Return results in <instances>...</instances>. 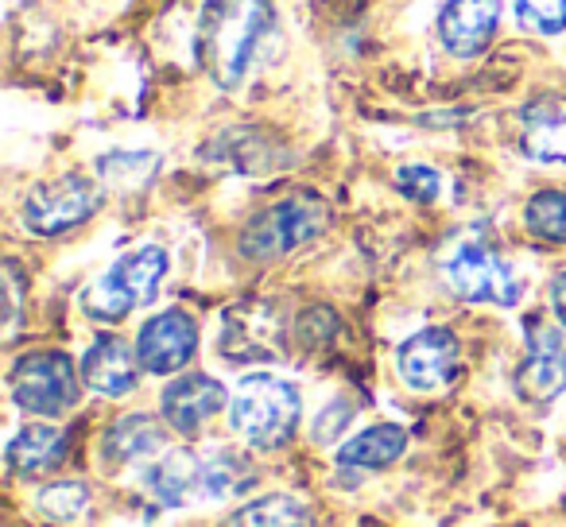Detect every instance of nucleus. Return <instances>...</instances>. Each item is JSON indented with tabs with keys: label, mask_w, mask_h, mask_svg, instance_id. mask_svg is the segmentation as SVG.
Wrapping results in <instances>:
<instances>
[{
	"label": "nucleus",
	"mask_w": 566,
	"mask_h": 527,
	"mask_svg": "<svg viewBox=\"0 0 566 527\" xmlns=\"http://www.w3.org/2000/svg\"><path fill=\"white\" fill-rule=\"evenodd\" d=\"M326 229V205L315 194H292L260 210L241 229V256L249 260H280L300 244L315 241Z\"/></svg>",
	"instance_id": "obj_4"
},
{
	"label": "nucleus",
	"mask_w": 566,
	"mask_h": 527,
	"mask_svg": "<svg viewBox=\"0 0 566 527\" xmlns=\"http://www.w3.org/2000/svg\"><path fill=\"white\" fill-rule=\"evenodd\" d=\"M164 450V426L151 415H128L117 419L105 434V457L113 462H144Z\"/></svg>",
	"instance_id": "obj_19"
},
{
	"label": "nucleus",
	"mask_w": 566,
	"mask_h": 527,
	"mask_svg": "<svg viewBox=\"0 0 566 527\" xmlns=\"http://www.w3.org/2000/svg\"><path fill=\"white\" fill-rule=\"evenodd\" d=\"M226 527H315V519L292 496H264V500L237 512Z\"/></svg>",
	"instance_id": "obj_20"
},
{
	"label": "nucleus",
	"mask_w": 566,
	"mask_h": 527,
	"mask_svg": "<svg viewBox=\"0 0 566 527\" xmlns=\"http://www.w3.org/2000/svg\"><path fill=\"white\" fill-rule=\"evenodd\" d=\"M82 380L97 396H128L140 380V357L117 334H102L82 357Z\"/></svg>",
	"instance_id": "obj_14"
},
{
	"label": "nucleus",
	"mask_w": 566,
	"mask_h": 527,
	"mask_svg": "<svg viewBox=\"0 0 566 527\" xmlns=\"http://www.w3.org/2000/svg\"><path fill=\"white\" fill-rule=\"evenodd\" d=\"M249 481V470L237 462V454H218L206 462V500H226V496L241 493Z\"/></svg>",
	"instance_id": "obj_24"
},
{
	"label": "nucleus",
	"mask_w": 566,
	"mask_h": 527,
	"mask_svg": "<svg viewBox=\"0 0 566 527\" xmlns=\"http://www.w3.org/2000/svg\"><path fill=\"white\" fill-rule=\"evenodd\" d=\"M283 346V323L280 310L272 303H237L226 310V323H221V357L229 361H272L280 357Z\"/></svg>",
	"instance_id": "obj_8"
},
{
	"label": "nucleus",
	"mask_w": 566,
	"mask_h": 527,
	"mask_svg": "<svg viewBox=\"0 0 566 527\" xmlns=\"http://www.w3.org/2000/svg\"><path fill=\"white\" fill-rule=\"evenodd\" d=\"M551 310H555V318L566 326V272H558V276L551 280Z\"/></svg>",
	"instance_id": "obj_26"
},
{
	"label": "nucleus",
	"mask_w": 566,
	"mask_h": 527,
	"mask_svg": "<svg viewBox=\"0 0 566 527\" xmlns=\"http://www.w3.org/2000/svg\"><path fill=\"white\" fill-rule=\"evenodd\" d=\"M86 504H90V493H86L82 481H59V485L43 488L40 500H35V508H40L48 519L71 524V519H78L82 512H86Z\"/></svg>",
	"instance_id": "obj_22"
},
{
	"label": "nucleus",
	"mask_w": 566,
	"mask_h": 527,
	"mask_svg": "<svg viewBox=\"0 0 566 527\" xmlns=\"http://www.w3.org/2000/svg\"><path fill=\"white\" fill-rule=\"evenodd\" d=\"M396 369H400L403 384L416 392H439L458 372V338L442 326L411 334L396 354Z\"/></svg>",
	"instance_id": "obj_10"
},
{
	"label": "nucleus",
	"mask_w": 566,
	"mask_h": 527,
	"mask_svg": "<svg viewBox=\"0 0 566 527\" xmlns=\"http://www.w3.org/2000/svg\"><path fill=\"white\" fill-rule=\"evenodd\" d=\"M144 481H148V493L167 508L206 500V462L190 450H175V454L159 457Z\"/></svg>",
	"instance_id": "obj_15"
},
{
	"label": "nucleus",
	"mask_w": 566,
	"mask_h": 527,
	"mask_svg": "<svg viewBox=\"0 0 566 527\" xmlns=\"http://www.w3.org/2000/svg\"><path fill=\"white\" fill-rule=\"evenodd\" d=\"M524 225L539 241L566 244V190H539V194L527 198Z\"/></svg>",
	"instance_id": "obj_21"
},
{
	"label": "nucleus",
	"mask_w": 566,
	"mask_h": 527,
	"mask_svg": "<svg viewBox=\"0 0 566 527\" xmlns=\"http://www.w3.org/2000/svg\"><path fill=\"white\" fill-rule=\"evenodd\" d=\"M66 454H71V434L48 423H32L12 439L9 465L24 477H40V473L55 470L59 462H66Z\"/></svg>",
	"instance_id": "obj_17"
},
{
	"label": "nucleus",
	"mask_w": 566,
	"mask_h": 527,
	"mask_svg": "<svg viewBox=\"0 0 566 527\" xmlns=\"http://www.w3.org/2000/svg\"><path fill=\"white\" fill-rule=\"evenodd\" d=\"M221 408H226V388L206 372H187V377L171 380L159 400L164 423L179 434H198Z\"/></svg>",
	"instance_id": "obj_12"
},
{
	"label": "nucleus",
	"mask_w": 566,
	"mask_h": 527,
	"mask_svg": "<svg viewBox=\"0 0 566 527\" xmlns=\"http://www.w3.org/2000/svg\"><path fill=\"white\" fill-rule=\"evenodd\" d=\"M403 450H408V431L396 423H377L338 450V465H349V470H385L396 457H403Z\"/></svg>",
	"instance_id": "obj_18"
},
{
	"label": "nucleus",
	"mask_w": 566,
	"mask_h": 527,
	"mask_svg": "<svg viewBox=\"0 0 566 527\" xmlns=\"http://www.w3.org/2000/svg\"><path fill=\"white\" fill-rule=\"evenodd\" d=\"M520 148L535 164H563L566 167V105L535 102L524 109V128H520Z\"/></svg>",
	"instance_id": "obj_16"
},
{
	"label": "nucleus",
	"mask_w": 566,
	"mask_h": 527,
	"mask_svg": "<svg viewBox=\"0 0 566 527\" xmlns=\"http://www.w3.org/2000/svg\"><path fill=\"white\" fill-rule=\"evenodd\" d=\"M303 400L300 388L287 380L272 377V372H252L237 384L233 400H229V419H233L237 434L249 446L275 450L287 446L300 426Z\"/></svg>",
	"instance_id": "obj_2"
},
{
	"label": "nucleus",
	"mask_w": 566,
	"mask_h": 527,
	"mask_svg": "<svg viewBox=\"0 0 566 527\" xmlns=\"http://www.w3.org/2000/svg\"><path fill=\"white\" fill-rule=\"evenodd\" d=\"M12 400L32 415H63L78 403V372L63 349H40L12 365Z\"/></svg>",
	"instance_id": "obj_5"
},
{
	"label": "nucleus",
	"mask_w": 566,
	"mask_h": 527,
	"mask_svg": "<svg viewBox=\"0 0 566 527\" xmlns=\"http://www.w3.org/2000/svg\"><path fill=\"white\" fill-rule=\"evenodd\" d=\"M516 20L535 35L566 32V0H516Z\"/></svg>",
	"instance_id": "obj_23"
},
{
	"label": "nucleus",
	"mask_w": 566,
	"mask_h": 527,
	"mask_svg": "<svg viewBox=\"0 0 566 527\" xmlns=\"http://www.w3.org/2000/svg\"><path fill=\"white\" fill-rule=\"evenodd\" d=\"M102 205V190L86 175H63L32 187L24 198V225L40 236H59L90 221Z\"/></svg>",
	"instance_id": "obj_6"
},
{
	"label": "nucleus",
	"mask_w": 566,
	"mask_h": 527,
	"mask_svg": "<svg viewBox=\"0 0 566 527\" xmlns=\"http://www.w3.org/2000/svg\"><path fill=\"white\" fill-rule=\"evenodd\" d=\"M516 388L524 400L551 403L558 392H566V341L558 330L535 326L527 338V357L516 372Z\"/></svg>",
	"instance_id": "obj_13"
},
{
	"label": "nucleus",
	"mask_w": 566,
	"mask_h": 527,
	"mask_svg": "<svg viewBox=\"0 0 566 527\" xmlns=\"http://www.w3.org/2000/svg\"><path fill=\"white\" fill-rule=\"evenodd\" d=\"M501 28V0H447L439 12V43L454 59H478Z\"/></svg>",
	"instance_id": "obj_11"
},
{
	"label": "nucleus",
	"mask_w": 566,
	"mask_h": 527,
	"mask_svg": "<svg viewBox=\"0 0 566 527\" xmlns=\"http://www.w3.org/2000/svg\"><path fill=\"white\" fill-rule=\"evenodd\" d=\"M198 349V326L182 310H164V315L148 318L136 338V357L140 369L151 377H171V372L187 369V361Z\"/></svg>",
	"instance_id": "obj_9"
},
{
	"label": "nucleus",
	"mask_w": 566,
	"mask_h": 527,
	"mask_svg": "<svg viewBox=\"0 0 566 527\" xmlns=\"http://www.w3.org/2000/svg\"><path fill=\"white\" fill-rule=\"evenodd\" d=\"M272 28L268 0H210L198 24V63L218 86H237Z\"/></svg>",
	"instance_id": "obj_1"
},
{
	"label": "nucleus",
	"mask_w": 566,
	"mask_h": 527,
	"mask_svg": "<svg viewBox=\"0 0 566 527\" xmlns=\"http://www.w3.org/2000/svg\"><path fill=\"white\" fill-rule=\"evenodd\" d=\"M447 280L465 303H496V307H516L520 303L516 272L481 241L458 244L454 256L447 260Z\"/></svg>",
	"instance_id": "obj_7"
},
{
	"label": "nucleus",
	"mask_w": 566,
	"mask_h": 527,
	"mask_svg": "<svg viewBox=\"0 0 566 527\" xmlns=\"http://www.w3.org/2000/svg\"><path fill=\"white\" fill-rule=\"evenodd\" d=\"M396 187H400V194L411 198V202H434L442 190V175L427 164H408L396 171Z\"/></svg>",
	"instance_id": "obj_25"
},
{
	"label": "nucleus",
	"mask_w": 566,
	"mask_h": 527,
	"mask_svg": "<svg viewBox=\"0 0 566 527\" xmlns=\"http://www.w3.org/2000/svg\"><path fill=\"white\" fill-rule=\"evenodd\" d=\"M164 276H167V252L159 244H144V249L125 252V256L113 260L109 268L86 287V295H82L86 315L97 318V323H120L136 307L156 303Z\"/></svg>",
	"instance_id": "obj_3"
}]
</instances>
